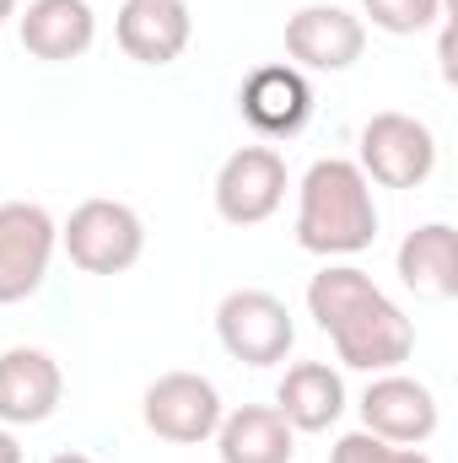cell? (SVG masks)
<instances>
[{"label":"cell","mask_w":458,"mask_h":463,"mask_svg":"<svg viewBox=\"0 0 458 463\" xmlns=\"http://www.w3.org/2000/svg\"><path fill=\"white\" fill-rule=\"evenodd\" d=\"M216 340L243 366H275L297 345V324L275 291L243 286V291H227L216 307Z\"/></svg>","instance_id":"cell-3"},{"label":"cell","mask_w":458,"mask_h":463,"mask_svg":"<svg viewBox=\"0 0 458 463\" xmlns=\"http://www.w3.org/2000/svg\"><path fill=\"white\" fill-rule=\"evenodd\" d=\"M0 463H22V448H16V437L0 426Z\"/></svg>","instance_id":"cell-20"},{"label":"cell","mask_w":458,"mask_h":463,"mask_svg":"<svg viewBox=\"0 0 458 463\" xmlns=\"http://www.w3.org/2000/svg\"><path fill=\"white\" fill-rule=\"evenodd\" d=\"M60 242L81 275H124L146 248V227L119 200H81L60 227Z\"/></svg>","instance_id":"cell-4"},{"label":"cell","mask_w":458,"mask_h":463,"mask_svg":"<svg viewBox=\"0 0 458 463\" xmlns=\"http://www.w3.org/2000/svg\"><path fill=\"white\" fill-rule=\"evenodd\" d=\"M329 463H432V458L421 448H394V442H383L372 431H345L335 442V453H329Z\"/></svg>","instance_id":"cell-19"},{"label":"cell","mask_w":458,"mask_h":463,"mask_svg":"<svg viewBox=\"0 0 458 463\" xmlns=\"http://www.w3.org/2000/svg\"><path fill=\"white\" fill-rule=\"evenodd\" d=\"M119 49L140 65H173L189 49V5L184 0H124L119 5Z\"/></svg>","instance_id":"cell-13"},{"label":"cell","mask_w":458,"mask_h":463,"mask_svg":"<svg viewBox=\"0 0 458 463\" xmlns=\"http://www.w3.org/2000/svg\"><path fill=\"white\" fill-rule=\"evenodd\" d=\"M356 167L383 189H421L437 167V135L410 114H372L361 124Z\"/></svg>","instance_id":"cell-6"},{"label":"cell","mask_w":458,"mask_h":463,"mask_svg":"<svg viewBox=\"0 0 458 463\" xmlns=\"http://www.w3.org/2000/svg\"><path fill=\"white\" fill-rule=\"evenodd\" d=\"M49 463H98V458H87V453H54Z\"/></svg>","instance_id":"cell-21"},{"label":"cell","mask_w":458,"mask_h":463,"mask_svg":"<svg viewBox=\"0 0 458 463\" xmlns=\"http://www.w3.org/2000/svg\"><path fill=\"white\" fill-rule=\"evenodd\" d=\"M286 200V156L275 146H243L216 173V216L232 227H259Z\"/></svg>","instance_id":"cell-8"},{"label":"cell","mask_w":458,"mask_h":463,"mask_svg":"<svg viewBox=\"0 0 458 463\" xmlns=\"http://www.w3.org/2000/svg\"><path fill=\"white\" fill-rule=\"evenodd\" d=\"M291 426H286V415L275 410V404H243V410H232L222 415V426H216V453L222 463H291Z\"/></svg>","instance_id":"cell-17"},{"label":"cell","mask_w":458,"mask_h":463,"mask_svg":"<svg viewBox=\"0 0 458 463\" xmlns=\"http://www.w3.org/2000/svg\"><path fill=\"white\" fill-rule=\"evenodd\" d=\"M16 33H22V49L33 60H81L98 38V16L87 0H27V11L16 16Z\"/></svg>","instance_id":"cell-14"},{"label":"cell","mask_w":458,"mask_h":463,"mask_svg":"<svg viewBox=\"0 0 458 463\" xmlns=\"http://www.w3.org/2000/svg\"><path fill=\"white\" fill-rule=\"evenodd\" d=\"M222 415H227V410H222V393H216V383L200 377V372H162V377L146 388V399H140L146 431L162 437V442H173V448H200V442H211L216 426H222Z\"/></svg>","instance_id":"cell-5"},{"label":"cell","mask_w":458,"mask_h":463,"mask_svg":"<svg viewBox=\"0 0 458 463\" xmlns=\"http://www.w3.org/2000/svg\"><path fill=\"white\" fill-rule=\"evenodd\" d=\"M237 109L243 118L270 135V140H291L308 118H313V87L297 65H259L243 92H237Z\"/></svg>","instance_id":"cell-12"},{"label":"cell","mask_w":458,"mask_h":463,"mask_svg":"<svg viewBox=\"0 0 458 463\" xmlns=\"http://www.w3.org/2000/svg\"><path fill=\"white\" fill-rule=\"evenodd\" d=\"M16 16V0H0V22H11Z\"/></svg>","instance_id":"cell-22"},{"label":"cell","mask_w":458,"mask_h":463,"mask_svg":"<svg viewBox=\"0 0 458 463\" xmlns=\"http://www.w3.org/2000/svg\"><path fill=\"white\" fill-rule=\"evenodd\" d=\"M308 313L356 372H394L415 350V324L405 318V307L356 264H324L308 280Z\"/></svg>","instance_id":"cell-1"},{"label":"cell","mask_w":458,"mask_h":463,"mask_svg":"<svg viewBox=\"0 0 458 463\" xmlns=\"http://www.w3.org/2000/svg\"><path fill=\"white\" fill-rule=\"evenodd\" d=\"M367 49V22L350 16L345 5H302L297 16H286V65L297 71H319L335 76L350 71Z\"/></svg>","instance_id":"cell-10"},{"label":"cell","mask_w":458,"mask_h":463,"mask_svg":"<svg viewBox=\"0 0 458 463\" xmlns=\"http://www.w3.org/2000/svg\"><path fill=\"white\" fill-rule=\"evenodd\" d=\"M361 431L394 448H421L437 431V393L405 372H377L361 393Z\"/></svg>","instance_id":"cell-9"},{"label":"cell","mask_w":458,"mask_h":463,"mask_svg":"<svg viewBox=\"0 0 458 463\" xmlns=\"http://www.w3.org/2000/svg\"><path fill=\"white\" fill-rule=\"evenodd\" d=\"M361 16L388 38H415L443 22V0H361Z\"/></svg>","instance_id":"cell-18"},{"label":"cell","mask_w":458,"mask_h":463,"mask_svg":"<svg viewBox=\"0 0 458 463\" xmlns=\"http://www.w3.org/2000/svg\"><path fill=\"white\" fill-rule=\"evenodd\" d=\"M399 280L426 297V302H448L458 297V242L448 222H426L399 242Z\"/></svg>","instance_id":"cell-16"},{"label":"cell","mask_w":458,"mask_h":463,"mask_svg":"<svg viewBox=\"0 0 458 463\" xmlns=\"http://www.w3.org/2000/svg\"><path fill=\"white\" fill-rule=\"evenodd\" d=\"M275 410L291 431H329L345 415V377L329 361H297L275 388Z\"/></svg>","instance_id":"cell-15"},{"label":"cell","mask_w":458,"mask_h":463,"mask_svg":"<svg viewBox=\"0 0 458 463\" xmlns=\"http://www.w3.org/2000/svg\"><path fill=\"white\" fill-rule=\"evenodd\" d=\"M54 248H60V227L43 205H33V200L0 205V307L27 302L49 280Z\"/></svg>","instance_id":"cell-7"},{"label":"cell","mask_w":458,"mask_h":463,"mask_svg":"<svg viewBox=\"0 0 458 463\" xmlns=\"http://www.w3.org/2000/svg\"><path fill=\"white\" fill-rule=\"evenodd\" d=\"M372 237H377V205L367 173L345 156L313 162L297 189V242L319 259H345L372 248Z\"/></svg>","instance_id":"cell-2"},{"label":"cell","mask_w":458,"mask_h":463,"mask_svg":"<svg viewBox=\"0 0 458 463\" xmlns=\"http://www.w3.org/2000/svg\"><path fill=\"white\" fill-rule=\"evenodd\" d=\"M65 399V377L49 350L16 345L0 355V426H43Z\"/></svg>","instance_id":"cell-11"}]
</instances>
